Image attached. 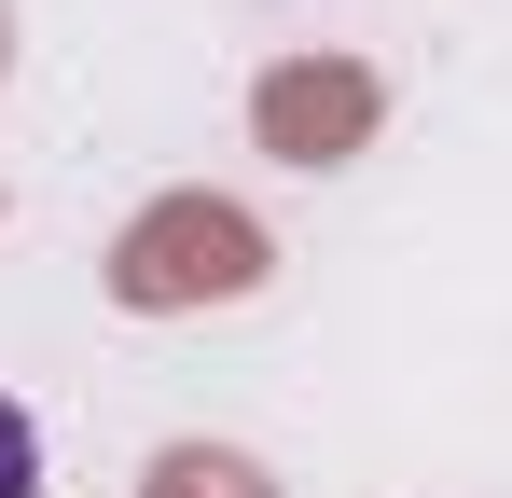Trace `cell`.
<instances>
[{"label":"cell","mask_w":512,"mask_h":498,"mask_svg":"<svg viewBox=\"0 0 512 498\" xmlns=\"http://www.w3.org/2000/svg\"><path fill=\"white\" fill-rule=\"evenodd\" d=\"M0 498H42V429H28V402H0Z\"/></svg>","instance_id":"obj_1"}]
</instances>
